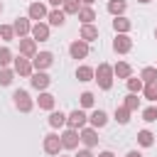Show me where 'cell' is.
Instances as JSON below:
<instances>
[{"mask_svg": "<svg viewBox=\"0 0 157 157\" xmlns=\"http://www.w3.org/2000/svg\"><path fill=\"white\" fill-rule=\"evenodd\" d=\"M78 98H81V105H83V108H91V105H93V101H96L91 91H83V93H81Z\"/></svg>", "mask_w": 157, "mask_h": 157, "instance_id": "obj_36", "label": "cell"}, {"mask_svg": "<svg viewBox=\"0 0 157 157\" xmlns=\"http://www.w3.org/2000/svg\"><path fill=\"white\" fill-rule=\"evenodd\" d=\"M137 145H142V147H152V145H155V135H152L150 130H140V132H137Z\"/></svg>", "mask_w": 157, "mask_h": 157, "instance_id": "obj_24", "label": "cell"}, {"mask_svg": "<svg viewBox=\"0 0 157 157\" xmlns=\"http://www.w3.org/2000/svg\"><path fill=\"white\" fill-rule=\"evenodd\" d=\"M78 20H81L83 25H91V22L96 20V12H93V7H88V5H86V7H81V10H78Z\"/></svg>", "mask_w": 157, "mask_h": 157, "instance_id": "obj_26", "label": "cell"}, {"mask_svg": "<svg viewBox=\"0 0 157 157\" xmlns=\"http://www.w3.org/2000/svg\"><path fill=\"white\" fill-rule=\"evenodd\" d=\"M59 137H61V147L64 150H76L78 147V140H81L78 137V130H74V128H66L64 135H59Z\"/></svg>", "mask_w": 157, "mask_h": 157, "instance_id": "obj_5", "label": "cell"}, {"mask_svg": "<svg viewBox=\"0 0 157 157\" xmlns=\"http://www.w3.org/2000/svg\"><path fill=\"white\" fill-rule=\"evenodd\" d=\"M29 81H32V86H34L37 91H44V88L52 83V78H49L44 71H37V74H32V78H29Z\"/></svg>", "mask_w": 157, "mask_h": 157, "instance_id": "obj_15", "label": "cell"}, {"mask_svg": "<svg viewBox=\"0 0 157 157\" xmlns=\"http://www.w3.org/2000/svg\"><path fill=\"white\" fill-rule=\"evenodd\" d=\"M12 78H15V69H0V86H10L12 83Z\"/></svg>", "mask_w": 157, "mask_h": 157, "instance_id": "obj_31", "label": "cell"}, {"mask_svg": "<svg viewBox=\"0 0 157 157\" xmlns=\"http://www.w3.org/2000/svg\"><path fill=\"white\" fill-rule=\"evenodd\" d=\"M142 120L145 123H155L157 120V108H145L142 110Z\"/></svg>", "mask_w": 157, "mask_h": 157, "instance_id": "obj_37", "label": "cell"}, {"mask_svg": "<svg viewBox=\"0 0 157 157\" xmlns=\"http://www.w3.org/2000/svg\"><path fill=\"white\" fill-rule=\"evenodd\" d=\"M140 78H142V83H152V81H157V69H155V66H145V69L140 71Z\"/></svg>", "mask_w": 157, "mask_h": 157, "instance_id": "obj_27", "label": "cell"}, {"mask_svg": "<svg viewBox=\"0 0 157 157\" xmlns=\"http://www.w3.org/2000/svg\"><path fill=\"white\" fill-rule=\"evenodd\" d=\"M0 39H5V42H12V39H15L12 25H0Z\"/></svg>", "mask_w": 157, "mask_h": 157, "instance_id": "obj_34", "label": "cell"}, {"mask_svg": "<svg viewBox=\"0 0 157 157\" xmlns=\"http://www.w3.org/2000/svg\"><path fill=\"white\" fill-rule=\"evenodd\" d=\"M52 61H54L52 52H39V54H34V56H32V69L44 71V69H49V66H52Z\"/></svg>", "mask_w": 157, "mask_h": 157, "instance_id": "obj_6", "label": "cell"}, {"mask_svg": "<svg viewBox=\"0 0 157 157\" xmlns=\"http://www.w3.org/2000/svg\"><path fill=\"white\" fill-rule=\"evenodd\" d=\"M12 98H15V108L20 110V113H29L32 110V98H29V93L27 91H22V88H17L15 93H12Z\"/></svg>", "mask_w": 157, "mask_h": 157, "instance_id": "obj_2", "label": "cell"}, {"mask_svg": "<svg viewBox=\"0 0 157 157\" xmlns=\"http://www.w3.org/2000/svg\"><path fill=\"white\" fill-rule=\"evenodd\" d=\"M86 123H88V115H86L81 108H76V110H71V113L66 115V125L74 128V130H81Z\"/></svg>", "mask_w": 157, "mask_h": 157, "instance_id": "obj_3", "label": "cell"}, {"mask_svg": "<svg viewBox=\"0 0 157 157\" xmlns=\"http://www.w3.org/2000/svg\"><path fill=\"white\" fill-rule=\"evenodd\" d=\"M47 20H49L52 27H61V25L66 22V12H64V10H52V12L47 15Z\"/></svg>", "mask_w": 157, "mask_h": 157, "instance_id": "obj_18", "label": "cell"}, {"mask_svg": "<svg viewBox=\"0 0 157 157\" xmlns=\"http://www.w3.org/2000/svg\"><path fill=\"white\" fill-rule=\"evenodd\" d=\"M69 54H71L74 59H86V56H88V42H83V39L71 42V44H69Z\"/></svg>", "mask_w": 157, "mask_h": 157, "instance_id": "obj_7", "label": "cell"}, {"mask_svg": "<svg viewBox=\"0 0 157 157\" xmlns=\"http://www.w3.org/2000/svg\"><path fill=\"white\" fill-rule=\"evenodd\" d=\"M115 120H118L120 125H128V120H130V110H128L125 105H118V108H115Z\"/></svg>", "mask_w": 157, "mask_h": 157, "instance_id": "obj_30", "label": "cell"}, {"mask_svg": "<svg viewBox=\"0 0 157 157\" xmlns=\"http://www.w3.org/2000/svg\"><path fill=\"white\" fill-rule=\"evenodd\" d=\"M12 29H15V37H27L29 34V29H32V25H29V17H17L15 22H12Z\"/></svg>", "mask_w": 157, "mask_h": 157, "instance_id": "obj_12", "label": "cell"}, {"mask_svg": "<svg viewBox=\"0 0 157 157\" xmlns=\"http://www.w3.org/2000/svg\"><path fill=\"white\" fill-rule=\"evenodd\" d=\"M29 34H32L34 42H47V39H49V25H44V22H34L32 29H29Z\"/></svg>", "mask_w": 157, "mask_h": 157, "instance_id": "obj_10", "label": "cell"}, {"mask_svg": "<svg viewBox=\"0 0 157 157\" xmlns=\"http://www.w3.org/2000/svg\"><path fill=\"white\" fill-rule=\"evenodd\" d=\"M49 125H52V128H61V125H66V115H64L61 110H52V113H49Z\"/></svg>", "mask_w": 157, "mask_h": 157, "instance_id": "obj_23", "label": "cell"}, {"mask_svg": "<svg viewBox=\"0 0 157 157\" xmlns=\"http://www.w3.org/2000/svg\"><path fill=\"white\" fill-rule=\"evenodd\" d=\"M27 15H29V20H37V22H39V20H44L49 12H47V7H44L42 2H32L29 10H27Z\"/></svg>", "mask_w": 157, "mask_h": 157, "instance_id": "obj_14", "label": "cell"}, {"mask_svg": "<svg viewBox=\"0 0 157 157\" xmlns=\"http://www.w3.org/2000/svg\"><path fill=\"white\" fill-rule=\"evenodd\" d=\"M130 27H132V22H130L128 17H123V15H118V17L113 20V29H115L118 34H128Z\"/></svg>", "mask_w": 157, "mask_h": 157, "instance_id": "obj_17", "label": "cell"}, {"mask_svg": "<svg viewBox=\"0 0 157 157\" xmlns=\"http://www.w3.org/2000/svg\"><path fill=\"white\" fill-rule=\"evenodd\" d=\"M93 81L98 83V88H103V91H108L110 86H113V66L110 64H98V69H93Z\"/></svg>", "mask_w": 157, "mask_h": 157, "instance_id": "obj_1", "label": "cell"}, {"mask_svg": "<svg viewBox=\"0 0 157 157\" xmlns=\"http://www.w3.org/2000/svg\"><path fill=\"white\" fill-rule=\"evenodd\" d=\"M44 152L47 155H59L64 147H61V137L56 135V132H49V135H44Z\"/></svg>", "mask_w": 157, "mask_h": 157, "instance_id": "obj_4", "label": "cell"}, {"mask_svg": "<svg viewBox=\"0 0 157 157\" xmlns=\"http://www.w3.org/2000/svg\"><path fill=\"white\" fill-rule=\"evenodd\" d=\"M12 64H15V74H20V76H32V59H27V56H17V59H12Z\"/></svg>", "mask_w": 157, "mask_h": 157, "instance_id": "obj_8", "label": "cell"}, {"mask_svg": "<svg viewBox=\"0 0 157 157\" xmlns=\"http://www.w3.org/2000/svg\"><path fill=\"white\" fill-rule=\"evenodd\" d=\"M123 105H125V108H128L130 113H132V110H137V105H140V98H137V93H128V96H125V103H123Z\"/></svg>", "mask_w": 157, "mask_h": 157, "instance_id": "obj_33", "label": "cell"}, {"mask_svg": "<svg viewBox=\"0 0 157 157\" xmlns=\"http://www.w3.org/2000/svg\"><path fill=\"white\" fill-rule=\"evenodd\" d=\"M137 2H152V0H137Z\"/></svg>", "mask_w": 157, "mask_h": 157, "instance_id": "obj_43", "label": "cell"}, {"mask_svg": "<svg viewBox=\"0 0 157 157\" xmlns=\"http://www.w3.org/2000/svg\"><path fill=\"white\" fill-rule=\"evenodd\" d=\"M37 103H39L42 110H54V96H52V93H39Z\"/></svg>", "mask_w": 157, "mask_h": 157, "instance_id": "obj_22", "label": "cell"}, {"mask_svg": "<svg viewBox=\"0 0 157 157\" xmlns=\"http://www.w3.org/2000/svg\"><path fill=\"white\" fill-rule=\"evenodd\" d=\"M61 10H64L66 15H78V10H81V0H64V2H61Z\"/></svg>", "mask_w": 157, "mask_h": 157, "instance_id": "obj_25", "label": "cell"}, {"mask_svg": "<svg viewBox=\"0 0 157 157\" xmlns=\"http://www.w3.org/2000/svg\"><path fill=\"white\" fill-rule=\"evenodd\" d=\"M81 39L83 42H96L98 39V29L93 25H81Z\"/></svg>", "mask_w": 157, "mask_h": 157, "instance_id": "obj_20", "label": "cell"}, {"mask_svg": "<svg viewBox=\"0 0 157 157\" xmlns=\"http://www.w3.org/2000/svg\"><path fill=\"white\" fill-rule=\"evenodd\" d=\"M10 61H12V52H10L7 47H2V49H0V69H5Z\"/></svg>", "mask_w": 157, "mask_h": 157, "instance_id": "obj_35", "label": "cell"}, {"mask_svg": "<svg viewBox=\"0 0 157 157\" xmlns=\"http://www.w3.org/2000/svg\"><path fill=\"white\" fill-rule=\"evenodd\" d=\"M125 157H142V155H140V152H137V150H130V152H128V155H125Z\"/></svg>", "mask_w": 157, "mask_h": 157, "instance_id": "obj_39", "label": "cell"}, {"mask_svg": "<svg viewBox=\"0 0 157 157\" xmlns=\"http://www.w3.org/2000/svg\"><path fill=\"white\" fill-rule=\"evenodd\" d=\"M20 54H22V56H27V59H32V56L37 54V42H34V39L22 37V39H20Z\"/></svg>", "mask_w": 157, "mask_h": 157, "instance_id": "obj_13", "label": "cell"}, {"mask_svg": "<svg viewBox=\"0 0 157 157\" xmlns=\"http://www.w3.org/2000/svg\"><path fill=\"white\" fill-rule=\"evenodd\" d=\"M125 7H128V2H125V0H108V12H110V15H115V17H118V15H123V12H125Z\"/></svg>", "mask_w": 157, "mask_h": 157, "instance_id": "obj_21", "label": "cell"}, {"mask_svg": "<svg viewBox=\"0 0 157 157\" xmlns=\"http://www.w3.org/2000/svg\"><path fill=\"white\" fill-rule=\"evenodd\" d=\"M155 37H157V29H155Z\"/></svg>", "mask_w": 157, "mask_h": 157, "instance_id": "obj_45", "label": "cell"}, {"mask_svg": "<svg viewBox=\"0 0 157 157\" xmlns=\"http://www.w3.org/2000/svg\"><path fill=\"white\" fill-rule=\"evenodd\" d=\"M125 81H128V91H130V93H140V91H142V86H145V83H142V78H135V76H128Z\"/></svg>", "mask_w": 157, "mask_h": 157, "instance_id": "obj_29", "label": "cell"}, {"mask_svg": "<svg viewBox=\"0 0 157 157\" xmlns=\"http://www.w3.org/2000/svg\"><path fill=\"white\" fill-rule=\"evenodd\" d=\"M0 12H2V2H0Z\"/></svg>", "mask_w": 157, "mask_h": 157, "instance_id": "obj_44", "label": "cell"}, {"mask_svg": "<svg viewBox=\"0 0 157 157\" xmlns=\"http://www.w3.org/2000/svg\"><path fill=\"white\" fill-rule=\"evenodd\" d=\"M76 78L78 81H91L93 78V69L91 66H78L76 69Z\"/></svg>", "mask_w": 157, "mask_h": 157, "instance_id": "obj_32", "label": "cell"}, {"mask_svg": "<svg viewBox=\"0 0 157 157\" xmlns=\"http://www.w3.org/2000/svg\"><path fill=\"white\" fill-rule=\"evenodd\" d=\"M81 2H86V5H91V2H96V0H81Z\"/></svg>", "mask_w": 157, "mask_h": 157, "instance_id": "obj_42", "label": "cell"}, {"mask_svg": "<svg viewBox=\"0 0 157 157\" xmlns=\"http://www.w3.org/2000/svg\"><path fill=\"white\" fill-rule=\"evenodd\" d=\"M98 157H115V155H113V152H110V150H105V152H101V155H98Z\"/></svg>", "mask_w": 157, "mask_h": 157, "instance_id": "obj_40", "label": "cell"}, {"mask_svg": "<svg viewBox=\"0 0 157 157\" xmlns=\"http://www.w3.org/2000/svg\"><path fill=\"white\" fill-rule=\"evenodd\" d=\"M88 123H91V128H96V130H98V128H103V125L108 123L105 110H101V108H98V110H93V113L88 115Z\"/></svg>", "mask_w": 157, "mask_h": 157, "instance_id": "obj_16", "label": "cell"}, {"mask_svg": "<svg viewBox=\"0 0 157 157\" xmlns=\"http://www.w3.org/2000/svg\"><path fill=\"white\" fill-rule=\"evenodd\" d=\"M142 96H145L147 101H157V81L145 83V86H142Z\"/></svg>", "mask_w": 157, "mask_h": 157, "instance_id": "obj_28", "label": "cell"}, {"mask_svg": "<svg viewBox=\"0 0 157 157\" xmlns=\"http://www.w3.org/2000/svg\"><path fill=\"white\" fill-rule=\"evenodd\" d=\"M113 49H115L118 54H128V52L132 49V39H130L128 34H115V39H113Z\"/></svg>", "mask_w": 157, "mask_h": 157, "instance_id": "obj_11", "label": "cell"}, {"mask_svg": "<svg viewBox=\"0 0 157 157\" xmlns=\"http://www.w3.org/2000/svg\"><path fill=\"white\" fill-rule=\"evenodd\" d=\"M61 2H64V0H49V5H54V7H59Z\"/></svg>", "mask_w": 157, "mask_h": 157, "instance_id": "obj_41", "label": "cell"}, {"mask_svg": "<svg viewBox=\"0 0 157 157\" xmlns=\"http://www.w3.org/2000/svg\"><path fill=\"white\" fill-rule=\"evenodd\" d=\"M78 137H81V142L86 145V147H96L98 145V132H96V128H81L78 130Z\"/></svg>", "mask_w": 157, "mask_h": 157, "instance_id": "obj_9", "label": "cell"}, {"mask_svg": "<svg viewBox=\"0 0 157 157\" xmlns=\"http://www.w3.org/2000/svg\"><path fill=\"white\" fill-rule=\"evenodd\" d=\"M76 157H93V152H91V150H78Z\"/></svg>", "mask_w": 157, "mask_h": 157, "instance_id": "obj_38", "label": "cell"}, {"mask_svg": "<svg viewBox=\"0 0 157 157\" xmlns=\"http://www.w3.org/2000/svg\"><path fill=\"white\" fill-rule=\"evenodd\" d=\"M113 76H118V78H128V76H132L130 64H128V61H118V64L113 66Z\"/></svg>", "mask_w": 157, "mask_h": 157, "instance_id": "obj_19", "label": "cell"}]
</instances>
